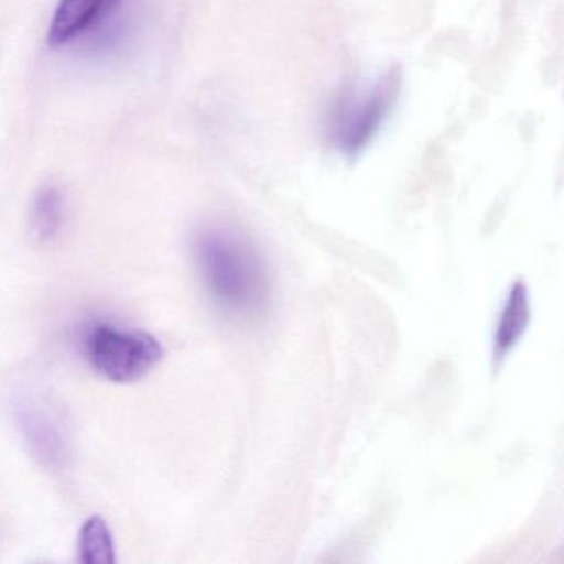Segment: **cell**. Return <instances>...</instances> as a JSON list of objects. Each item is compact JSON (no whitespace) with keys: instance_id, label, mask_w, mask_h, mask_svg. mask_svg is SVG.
Returning <instances> with one entry per match:
<instances>
[{"instance_id":"cell-2","label":"cell","mask_w":564,"mask_h":564,"mask_svg":"<svg viewBox=\"0 0 564 564\" xmlns=\"http://www.w3.org/2000/svg\"><path fill=\"white\" fill-rule=\"evenodd\" d=\"M88 365L111 382H137L163 361L164 348L158 338L140 329L97 325L85 338Z\"/></svg>"},{"instance_id":"cell-8","label":"cell","mask_w":564,"mask_h":564,"mask_svg":"<svg viewBox=\"0 0 564 564\" xmlns=\"http://www.w3.org/2000/svg\"><path fill=\"white\" fill-rule=\"evenodd\" d=\"M78 560L84 564H113L115 544L110 528L101 517H90L82 524Z\"/></svg>"},{"instance_id":"cell-5","label":"cell","mask_w":564,"mask_h":564,"mask_svg":"<svg viewBox=\"0 0 564 564\" xmlns=\"http://www.w3.org/2000/svg\"><path fill=\"white\" fill-rule=\"evenodd\" d=\"M121 0H61L52 19V45H65L104 21Z\"/></svg>"},{"instance_id":"cell-7","label":"cell","mask_w":564,"mask_h":564,"mask_svg":"<svg viewBox=\"0 0 564 564\" xmlns=\"http://www.w3.org/2000/svg\"><path fill=\"white\" fill-rule=\"evenodd\" d=\"M65 219H67V204L61 187L52 184L41 187L35 194L31 217H29L35 242L41 246L54 243L64 230Z\"/></svg>"},{"instance_id":"cell-1","label":"cell","mask_w":564,"mask_h":564,"mask_svg":"<svg viewBox=\"0 0 564 564\" xmlns=\"http://www.w3.org/2000/svg\"><path fill=\"white\" fill-rule=\"evenodd\" d=\"M193 257L204 286L220 308L256 316L269 305V269L259 249L242 234L207 227L194 237Z\"/></svg>"},{"instance_id":"cell-4","label":"cell","mask_w":564,"mask_h":564,"mask_svg":"<svg viewBox=\"0 0 564 564\" xmlns=\"http://www.w3.org/2000/svg\"><path fill=\"white\" fill-rule=\"evenodd\" d=\"M19 424L39 460L48 467H64L68 458L67 441L51 412L37 405H22Z\"/></svg>"},{"instance_id":"cell-6","label":"cell","mask_w":564,"mask_h":564,"mask_svg":"<svg viewBox=\"0 0 564 564\" xmlns=\"http://www.w3.org/2000/svg\"><path fill=\"white\" fill-rule=\"evenodd\" d=\"M530 316V292H528L527 283L523 280H518L508 293L497 332H495V361L501 362L505 356L510 355L511 349L517 346L523 333L527 332Z\"/></svg>"},{"instance_id":"cell-3","label":"cell","mask_w":564,"mask_h":564,"mask_svg":"<svg viewBox=\"0 0 564 564\" xmlns=\"http://www.w3.org/2000/svg\"><path fill=\"white\" fill-rule=\"evenodd\" d=\"M398 90L399 75L389 72L369 90L359 91L355 97L348 98L333 121L336 147L349 156L361 151L391 110Z\"/></svg>"}]
</instances>
